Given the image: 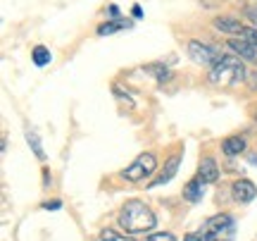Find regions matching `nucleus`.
Returning a JSON list of instances; mask_svg holds the SVG:
<instances>
[{
	"instance_id": "23",
	"label": "nucleus",
	"mask_w": 257,
	"mask_h": 241,
	"mask_svg": "<svg viewBox=\"0 0 257 241\" xmlns=\"http://www.w3.org/2000/svg\"><path fill=\"white\" fill-rule=\"evenodd\" d=\"M134 17H143V10H141V5H134Z\"/></svg>"
},
{
	"instance_id": "14",
	"label": "nucleus",
	"mask_w": 257,
	"mask_h": 241,
	"mask_svg": "<svg viewBox=\"0 0 257 241\" xmlns=\"http://www.w3.org/2000/svg\"><path fill=\"white\" fill-rule=\"evenodd\" d=\"M31 60H34V65L36 67H46V65H50L53 55H50V50H48L46 46H36L34 50H31Z\"/></svg>"
},
{
	"instance_id": "12",
	"label": "nucleus",
	"mask_w": 257,
	"mask_h": 241,
	"mask_svg": "<svg viewBox=\"0 0 257 241\" xmlns=\"http://www.w3.org/2000/svg\"><path fill=\"white\" fill-rule=\"evenodd\" d=\"M131 19H110V22H102L98 27V36H110V34H117L121 29H131Z\"/></svg>"
},
{
	"instance_id": "8",
	"label": "nucleus",
	"mask_w": 257,
	"mask_h": 241,
	"mask_svg": "<svg viewBox=\"0 0 257 241\" xmlns=\"http://www.w3.org/2000/svg\"><path fill=\"white\" fill-rule=\"evenodd\" d=\"M226 46H229V50L233 53V55L243 57V60H257V48L252 46V43H248L245 38L236 36V38H231Z\"/></svg>"
},
{
	"instance_id": "16",
	"label": "nucleus",
	"mask_w": 257,
	"mask_h": 241,
	"mask_svg": "<svg viewBox=\"0 0 257 241\" xmlns=\"http://www.w3.org/2000/svg\"><path fill=\"white\" fill-rule=\"evenodd\" d=\"M27 143H29V148L34 150V155H36L38 160H46V153L41 148V139H38L36 131H27Z\"/></svg>"
},
{
	"instance_id": "17",
	"label": "nucleus",
	"mask_w": 257,
	"mask_h": 241,
	"mask_svg": "<svg viewBox=\"0 0 257 241\" xmlns=\"http://www.w3.org/2000/svg\"><path fill=\"white\" fill-rule=\"evenodd\" d=\"M100 241H136L134 236H121L114 229H102L100 232Z\"/></svg>"
},
{
	"instance_id": "5",
	"label": "nucleus",
	"mask_w": 257,
	"mask_h": 241,
	"mask_svg": "<svg viewBox=\"0 0 257 241\" xmlns=\"http://www.w3.org/2000/svg\"><path fill=\"white\" fill-rule=\"evenodd\" d=\"M188 57H191L195 65H205V67H214L219 62L224 53L221 48H217L214 43H202V41H188Z\"/></svg>"
},
{
	"instance_id": "11",
	"label": "nucleus",
	"mask_w": 257,
	"mask_h": 241,
	"mask_svg": "<svg viewBox=\"0 0 257 241\" xmlns=\"http://www.w3.org/2000/svg\"><path fill=\"white\" fill-rule=\"evenodd\" d=\"M202 196H205V182H202L200 177L191 179V182L184 186V198H186V201H191V203H198Z\"/></svg>"
},
{
	"instance_id": "6",
	"label": "nucleus",
	"mask_w": 257,
	"mask_h": 241,
	"mask_svg": "<svg viewBox=\"0 0 257 241\" xmlns=\"http://www.w3.org/2000/svg\"><path fill=\"white\" fill-rule=\"evenodd\" d=\"M231 196H233L236 203H250V201H255L257 186L250 179H236L231 186Z\"/></svg>"
},
{
	"instance_id": "19",
	"label": "nucleus",
	"mask_w": 257,
	"mask_h": 241,
	"mask_svg": "<svg viewBox=\"0 0 257 241\" xmlns=\"http://www.w3.org/2000/svg\"><path fill=\"white\" fill-rule=\"evenodd\" d=\"M148 241H176V236L172 232H155L148 236Z\"/></svg>"
},
{
	"instance_id": "25",
	"label": "nucleus",
	"mask_w": 257,
	"mask_h": 241,
	"mask_svg": "<svg viewBox=\"0 0 257 241\" xmlns=\"http://www.w3.org/2000/svg\"><path fill=\"white\" fill-rule=\"evenodd\" d=\"M202 234H205V232H202ZM202 241H217V239H212L210 234H205V239H202Z\"/></svg>"
},
{
	"instance_id": "9",
	"label": "nucleus",
	"mask_w": 257,
	"mask_h": 241,
	"mask_svg": "<svg viewBox=\"0 0 257 241\" xmlns=\"http://www.w3.org/2000/svg\"><path fill=\"white\" fill-rule=\"evenodd\" d=\"M179 163H181V155H179V153L169 155V158H167V163H165V167H162V172H160V177H157L150 186H160V184L172 182V179L176 177V172H179Z\"/></svg>"
},
{
	"instance_id": "18",
	"label": "nucleus",
	"mask_w": 257,
	"mask_h": 241,
	"mask_svg": "<svg viewBox=\"0 0 257 241\" xmlns=\"http://www.w3.org/2000/svg\"><path fill=\"white\" fill-rule=\"evenodd\" d=\"M240 38H245L248 43H252V46L257 48V29L255 27H245V29H243V36H240Z\"/></svg>"
},
{
	"instance_id": "7",
	"label": "nucleus",
	"mask_w": 257,
	"mask_h": 241,
	"mask_svg": "<svg viewBox=\"0 0 257 241\" xmlns=\"http://www.w3.org/2000/svg\"><path fill=\"white\" fill-rule=\"evenodd\" d=\"M212 27L219 34H226V36H243V29H245L236 17H226V15L212 19Z\"/></svg>"
},
{
	"instance_id": "24",
	"label": "nucleus",
	"mask_w": 257,
	"mask_h": 241,
	"mask_svg": "<svg viewBox=\"0 0 257 241\" xmlns=\"http://www.w3.org/2000/svg\"><path fill=\"white\" fill-rule=\"evenodd\" d=\"M250 163H252V165H257V153H252V155H250Z\"/></svg>"
},
{
	"instance_id": "20",
	"label": "nucleus",
	"mask_w": 257,
	"mask_h": 241,
	"mask_svg": "<svg viewBox=\"0 0 257 241\" xmlns=\"http://www.w3.org/2000/svg\"><path fill=\"white\" fill-rule=\"evenodd\" d=\"M105 12H107L112 19H119V8H117V5H107V10H105Z\"/></svg>"
},
{
	"instance_id": "15",
	"label": "nucleus",
	"mask_w": 257,
	"mask_h": 241,
	"mask_svg": "<svg viewBox=\"0 0 257 241\" xmlns=\"http://www.w3.org/2000/svg\"><path fill=\"white\" fill-rule=\"evenodd\" d=\"M146 72H150V74L155 76L160 84H165V82H169V79H172V69H169V67H165V65H160V62H153V65H148Z\"/></svg>"
},
{
	"instance_id": "2",
	"label": "nucleus",
	"mask_w": 257,
	"mask_h": 241,
	"mask_svg": "<svg viewBox=\"0 0 257 241\" xmlns=\"http://www.w3.org/2000/svg\"><path fill=\"white\" fill-rule=\"evenodd\" d=\"M243 76H245L243 57L229 53V55H224L217 65L212 67L207 79H210V84H214V86H238V84L243 82Z\"/></svg>"
},
{
	"instance_id": "10",
	"label": "nucleus",
	"mask_w": 257,
	"mask_h": 241,
	"mask_svg": "<svg viewBox=\"0 0 257 241\" xmlns=\"http://www.w3.org/2000/svg\"><path fill=\"white\" fill-rule=\"evenodd\" d=\"M198 177H200L205 184H214L219 179V167L214 158H202L200 167H198Z\"/></svg>"
},
{
	"instance_id": "1",
	"label": "nucleus",
	"mask_w": 257,
	"mask_h": 241,
	"mask_svg": "<svg viewBox=\"0 0 257 241\" xmlns=\"http://www.w3.org/2000/svg\"><path fill=\"white\" fill-rule=\"evenodd\" d=\"M157 224V215L143 201H126L119 210V227L128 234L153 232Z\"/></svg>"
},
{
	"instance_id": "22",
	"label": "nucleus",
	"mask_w": 257,
	"mask_h": 241,
	"mask_svg": "<svg viewBox=\"0 0 257 241\" xmlns=\"http://www.w3.org/2000/svg\"><path fill=\"white\" fill-rule=\"evenodd\" d=\"M202 239H205V234L198 232V234H188V236H186L184 241H202Z\"/></svg>"
},
{
	"instance_id": "4",
	"label": "nucleus",
	"mask_w": 257,
	"mask_h": 241,
	"mask_svg": "<svg viewBox=\"0 0 257 241\" xmlns=\"http://www.w3.org/2000/svg\"><path fill=\"white\" fill-rule=\"evenodd\" d=\"M155 167H157L155 153H141L126 170H121V179L134 182V184H136V182H143V179H148V177L155 172Z\"/></svg>"
},
{
	"instance_id": "3",
	"label": "nucleus",
	"mask_w": 257,
	"mask_h": 241,
	"mask_svg": "<svg viewBox=\"0 0 257 241\" xmlns=\"http://www.w3.org/2000/svg\"><path fill=\"white\" fill-rule=\"evenodd\" d=\"M202 232L210 234L212 239H217V241H233V236H236V220L229 213L214 215V217H210L205 222Z\"/></svg>"
},
{
	"instance_id": "21",
	"label": "nucleus",
	"mask_w": 257,
	"mask_h": 241,
	"mask_svg": "<svg viewBox=\"0 0 257 241\" xmlns=\"http://www.w3.org/2000/svg\"><path fill=\"white\" fill-rule=\"evenodd\" d=\"M60 201H46V203H43V208H46V210H57V208H60Z\"/></svg>"
},
{
	"instance_id": "13",
	"label": "nucleus",
	"mask_w": 257,
	"mask_h": 241,
	"mask_svg": "<svg viewBox=\"0 0 257 241\" xmlns=\"http://www.w3.org/2000/svg\"><path fill=\"white\" fill-rule=\"evenodd\" d=\"M245 148H248V143H245L243 136H229V139L221 141V150H224L226 155H240Z\"/></svg>"
}]
</instances>
